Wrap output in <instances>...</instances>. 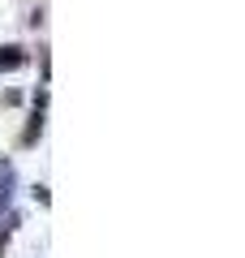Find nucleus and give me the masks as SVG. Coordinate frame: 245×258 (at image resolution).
I'll return each instance as SVG.
<instances>
[{
    "instance_id": "obj_1",
    "label": "nucleus",
    "mask_w": 245,
    "mask_h": 258,
    "mask_svg": "<svg viewBox=\"0 0 245 258\" xmlns=\"http://www.w3.org/2000/svg\"><path fill=\"white\" fill-rule=\"evenodd\" d=\"M22 60H26V56H22V47H0V74H5V69H18Z\"/></svg>"
}]
</instances>
